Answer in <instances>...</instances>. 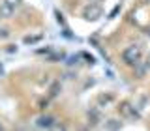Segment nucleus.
<instances>
[{"mask_svg": "<svg viewBox=\"0 0 150 131\" xmlns=\"http://www.w3.org/2000/svg\"><path fill=\"white\" fill-rule=\"evenodd\" d=\"M51 122H53V118H41L40 125H51Z\"/></svg>", "mask_w": 150, "mask_h": 131, "instance_id": "1", "label": "nucleus"}]
</instances>
